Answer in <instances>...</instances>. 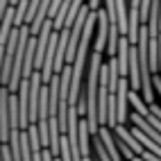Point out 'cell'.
Here are the masks:
<instances>
[{
  "instance_id": "1",
  "label": "cell",
  "mask_w": 161,
  "mask_h": 161,
  "mask_svg": "<svg viewBox=\"0 0 161 161\" xmlns=\"http://www.w3.org/2000/svg\"><path fill=\"white\" fill-rule=\"evenodd\" d=\"M100 66H102V52L93 50L89 64H86V75L82 82V91L77 98V111L89 120V130L91 134L98 132L100 127V118H98V82H100Z\"/></svg>"
},
{
  "instance_id": "2",
  "label": "cell",
  "mask_w": 161,
  "mask_h": 161,
  "mask_svg": "<svg viewBox=\"0 0 161 161\" xmlns=\"http://www.w3.org/2000/svg\"><path fill=\"white\" fill-rule=\"evenodd\" d=\"M30 25L23 23L18 27V43H16V55H14V64H12V75H9V82H7V89L9 93H16L18 91V84L23 80V59H25V46H27V39H30Z\"/></svg>"
},
{
  "instance_id": "3",
  "label": "cell",
  "mask_w": 161,
  "mask_h": 161,
  "mask_svg": "<svg viewBox=\"0 0 161 161\" xmlns=\"http://www.w3.org/2000/svg\"><path fill=\"white\" fill-rule=\"evenodd\" d=\"M16 43H18V27L14 25V30L9 32V39H7V46H5V57H3V68H0V84H5V86H7V82H9V75H12Z\"/></svg>"
},
{
  "instance_id": "4",
  "label": "cell",
  "mask_w": 161,
  "mask_h": 161,
  "mask_svg": "<svg viewBox=\"0 0 161 161\" xmlns=\"http://www.w3.org/2000/svg\"><path fill=\"white\" fill-rule=\"evenodd\" d=\"M12 120H9V89L0 84V141H9Z\"/></svg>"
},
{
  "instance_id": "5",
  "label": "cell",
  "mask_w": 161,
  "mask_h": 161,
  "mask_svg": "<svg viewBox=\"0 0 161 161\" xmlns=\"http://www.w3.org/2000/svg\"><path fill=\"white\" fill-rule=\"evenodd\" d=\"M95 27H98V39H95V43H93V50L104 52L107 50V39H109V18H107V9H98Z\"/></svg>"
},
{
  "instance_id": "6",
  "label": "cell",
  "mask_w": 161,
  "mask_h": 161,
  "mask_svg": "<svg viewBox=\"0 0 161 161\" xmlns=\"http://www.w3.org/2000/svg\"><path fill=\"white\" fill-rule=\"evenodd\" d=\"M98 134H100V138H102V143H104V147H107V152H109V157H111V161H120L123 157H120V152H118V145H116V134H114V127H109V125H100L98 127Z\"/></svg>"
},
{
  "instance_id": "7",
  "label": "cell",
  "mask_w": 161,
  "mask_h": 161,
  "mask_svg": "<svg viewBox=\"0 0 161 161\" xmlns=\"http://www.w3.org/2000/svg\"><path fill=\"white\" fill-rule=\"evenodd\" d=\"M50 95H48V114L57 116V104H59V75H52L50 80Z\"/></svg>"
},
{
  "instance_id": "8",
  "label": "cell",
  "mask_w": 161,
  "mask_h": 161,
  "mask_svg": "<svg viewBox=\"0 0 161 161\" xmlns=\"http://www.w3.org/2000/svg\"><path fill=\"white\" fill-rule=\"evenodd\" d=\"M127 3H130V0H116V16H118V30H120V34H127V30H130Z\"/></svg>"
},
{
  "instance_id": "9",
  "label": "cell",
  "mask_w": 161,
  "mask_h": 161,
  "mask_svg": "<svg viewBox=\"0 0 161 161\" xmlns=\"http://www.w3.org/2000/svg\"><path fill=\"white\" fill-rule=\"evenodd\" d=\"M91 147H93V159H100V161H111L109 152H107V147L102 143V138L98 132H93L91 134Z\"/></svg>"
},
{
  "instance_id": "10",
  "label": "cell",
  "mask_w": 161,
  "mask_h": 161,
  "mask_svg": "<svg viewBox=\"0 0 161 161\" xmlns=\"http://www.w3.org/2000/svg\"><path fill=\"white\" fill-rule=\"evenodd\" d=\"M59 159L73 161V150H70V141H68L66 132H61V136H59Z\"/></svg>"
},
{
  "instance_id": "11",
  "label": "cell",
  "mask_w": 161,
  "mask_h": 161,
  "mask_svg": "<svg viewBox=\"0 0 161 161\" xmlns=\"http://www.w3.org/2000/svg\"><path fill=\"white\" fill-rule=\"evenodd\" d=\"M20 159H23V161H32V145H30L27 130H20Z\"/></svg>"
},
{
  "instance_id": "12",
  "label": "cell",
  "mask_w": 161,
  "mask_h": 161,
  "mask_svg": "<svg viewBox=\"0 0 161 161\" xmlns=\"http://www.w3.org/2000/svg\"><path fill=\"white\" fill-rule=\"evenodd\" d=\"M150 7H152V0H141V7H138V16H141V23H147Z\"/></svg>"
},
{
  "instance_id": "13",
  "label": "cell",
  "mask_w": 161,
  "mask_h": 161,
  "mask_svg": "<svg viewBox=\"0 0 161 161\" xmlns=\"http://www.w3.org/2000/svg\"><path fill=\"white\" fill-rule=\"evenodd\" d=\"M0 161H14V154H12V147L9 143H0Z\"/></svg>"
},
{
  "instance_id": "14",
  "label": "cell",
  "mask_w": 161,
  "mask_h": 161,
  "mask_svg": "<svg viewBox=\"0 0 161 161\" xmlns=\"http://www.w3.org/2000/svg\"><path fill=\"white\" fill-rule=\"evenodd\" d=\"M141 159H143V161H161V159H159V157H157L154 152H150L147 147H145L143 152H141Z\"/></svg>"
},
{
  "instance_id": "15",
  "label": "cell",
  "mask_w": 161,
  "mask_h": 161,
  "mask_svg": "<svg viewBox=\"0 0 161 161\" xmlns=\"http://www.w3.org/2000/svg\"><path fill=\"white\" fill-rule=\"evenodd\" d=\"M41 159H43V161H52V159H55V154H52V150L48 145L41 147Z\"/></svg>"
},
{
  "instance_id": "16",
  "label": "cell",
  "mask_w": 161,
  "mask_h": 161,
  "mask_svg": "<svg viewBox=\"0 0 161 161\" xmlns=\"http://www.w3.org/2000/svg\"><path fill=\"white\" fill-rule=\"evenodd\" d=\"M100 3H102V0H89V9H93V12H98V9H100Z\"/></svg>"
}]
</instances>
